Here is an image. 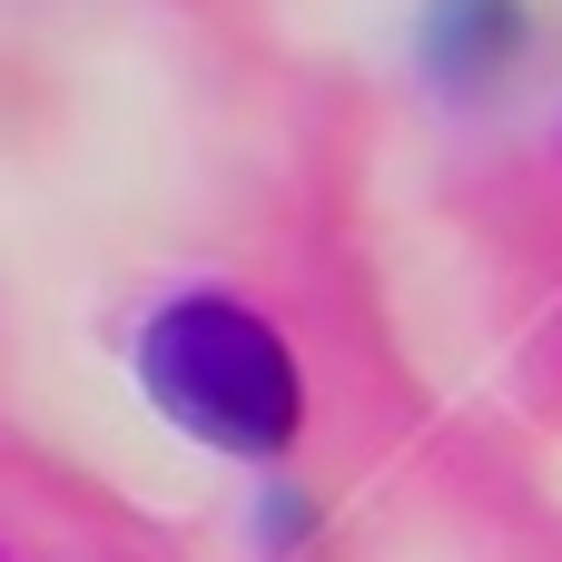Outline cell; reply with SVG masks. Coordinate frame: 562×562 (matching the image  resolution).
<instances>
[{
  "instance_id": "obj_1",
  "label": "cell",
  "mask_w": 562,
  "mask_h": 562,
  "mask_svg": "<svg viewBox=\"0 0 562 562\" xmlns=\"http://www.w3.org/2000/svg\"><path fill=\"white\" fill-rule=\"evenodd\" d=\"M148 385H158L207 445L267 454V445L296 435V366H286V346H277L257 316L217 306V296L168 306V316L148 326Z\"/></svg>"
},
{
  "instance_id": "obj_2",
  "label": "cell",
  "mask_w": 562,
  "mask_h": 562,
  "mask_svg": "<svg viewBox=\"0 0 562 562\" xmlns=\"http://www.w3.org/2000/svg\"><path fill=\"white\" fill-rule=\"evenodd\" d=\"M425 49H435V69H454V79H494V69L524 49V0H445Z\"/></svg>"
}]
</instances>
